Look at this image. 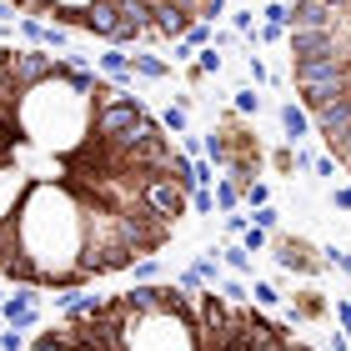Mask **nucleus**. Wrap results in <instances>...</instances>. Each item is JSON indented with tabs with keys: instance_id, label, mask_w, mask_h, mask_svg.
Listing matches in <instances>:
<instances>
[{
	"instance_id": "f257e3e1",
	"label": "nucleus",
	"mask_w": 351,
	"mask_h": 351,
	"mask_svg": "<svg viewBox=\"0 0 351 351\" xmlns=\"http://www.w3.org/2000/svg\"><path fill=\"white\" fill-rule=\"evenodd\" d=\"M191 161L90 60L0 45V281L86 291L161 256L191 216Z\"/></svg>"
},
{
	"instance_id": "f03ea898",
	"label": "nucleus",
	"mask_w": 351,
	"mask_h": 351,
	"mask_svg": "<svg viewBox=\"0 0 351 351\" xmlns=\"http://www.w3.org/2000/svg\"><path fill=\"white\" fill-rule=\"evenodd\" d=\"M25 351H316L301 326L211 286L176 281L125 286L116 296H56V322H40Z\"/></svg>"
},
{
	"instance_id": "7ed1b4c3",
	"label": "nucleus",
	"mask_w": 351,
	"mask_h": 351,
	"mask_svg": "<svg viewBox=\"0 0 351 351\" xmlns=\"http://www.w3.org/2000/svg\"><path fill=\"white\" fill-rule=\"evenodd\" d=\"M286 56L322 156L351 181V0H286Z\"/></svg>"
},
{
	"instance_id": "20e7f679",
	"label": "nucleus",
	"mask_w": 351,
	"mask_h": 351,
	"mask_svg": "<svg viewBox=\"0 0 351 351\" xmlns=\"http://www.w3.org/2000/svg\"><path fill=\"white\" fill-rule=\"evenodd\" d=\"M226 5L231 0H0V15L125 51V45H176L186 30L216 25Z\"/></svg>"
},
{
	"instance_id": "39448f33",
	"label": "nucleus",
	"mask_w": 351,
	"mask_h": 351,
	"mask_svg": "<svg viewBox=\"0 0 351 351\" xmlns=\"http://www.w3.org/2000/svg\"><path fill=\"white\" fill-rule=\"evenodd\" d=\"M201 156H206V161H216V171L226 176L236 191L256 186L261 171H266V146H261L256 125H251L246 116H236L231 106L216 110V125H211V136L201 141Z\"/></svg>"
},
{
	"instance_id": "423d86ee",
	"label": "nucleus",
	"mask_w": 351,
	"mask_h": 351,
	"mask_svg": "<svg viewBox=\"0 0 351 351\" xmlns=\"http://www.w3.org/2000/svg\"><path fill=\"white\" fill-rule=\"evenodd\" d=\"M266 251L276 256L291 276H306V281H316V276H326V251L316 246V241H306V236H296V231H271L266 236Z\"/></svg>"
},
{
	"instance_id": "0eeeda50",
	"label": "nucleus",
	"mask_w": 351,
	"mask_h": 351,
	"mask_svg": "<svg viewBox=\"0 0 351 351\" xmlns=\"http://www.w3.org/2000/svg\"><path fill=\"white\" fill-rule=\"evenodd\" d=\"M286 322H291V326H326V322H331L326 291H316V286H301V291H291V311H286Z\"/></svg>"
},
{
	"instance_id": "6e6552de",
	"label": "nucleus",
	"mask_w": 351,
	"mask_h": 351,
	"mask_svg": "<svg viewBox=\"0 0 351 351\" xmlns=\"http://www.w3.org/2000/svg\"><path fill=\"white\" fill-rule=\"evenodd\" d=\"M36 301H40L36 291H10V296H5V306H0V322H5L10 331H25V337H30V331L45 322Z\"/></svg>"
},
{
	"instance_id": "1a4fd4ad",
	"label": "nucleus",
	"mask_w": 351,
	"mask_h": 351,
	"mask_svg": "<svg viewBox=\"0 0 351 351\" xmlns=\"http://www.w3.org/2000/svg\"><path fill=\"white\" fill-rule=\"evenodd\" d=\"M281 131H286V146H301V141L311 136V121H306V110H301L296 101H281Z\"/></svg>"
},
{
	"instance_id": "9d476101",
	"label": "nucleus",
	"mask_w": 351,
	"mask_h": 351,
	"mask_svg": "<svg viewBox=\"0 0 351 351\" xmlns=\"http://www.w3.org/2000/svg\"><path fill=\"white\" fill-rule=\"evenodd\" d=\"M216 261H221V271H226V276H241V281L256 276V256H246V251L236 246V241L221 246V251H216Z\"/></svg>"
},
{
	"instance_id": "9b49d317",
	"label": "nucleus",
	"mask_w": 351,
	"mask_h": 351,
	"mask_svg": "<svg viewBox=\"0 0 351 351\" xmlns=\"http://www.w3.org/2000/svg\"><path fill=\"white\" fill-rule=\"evenodd\" d=\"M211 201H216V211L226 216V211H241V191H236L226 176H216V186H211Z\"/></svg>"
},
{
	"instance_id": "f8f14e48",
	"label": "nucleus",
	"mask_w": 351,
	"mask_h": 351,
	"mask_svg": "<svg viewBox=\"0 0 351 351\" xmlns=\"http://www.w3.org/2000/svg\"><path fill=\"white\" fill-rule=\"evenodd\" d=\"M131 75H146V81H166V75H171V60H156V56H131Z\"/></svg>"
},
{
	"instance_id": "ddd939ff",
	"label": "nucleus",
	"mask_w": 351,
	"mask_h": 351,
	"mask_svg": "<svg viewBox=\"0 0 351 351\" xmlns=\"http://www.w3.org/2000/svg\"><path fill=\"white\" fill-rule=\"evenodd\" d=\"M161 125H166V136H176V141L191 136V110H186V106H171L166 116H161Z\"/></svg>"
},
{
	"instance_id": "4468645a",
	"label": "nucleus",
	"mask_w": 351,
	"mask_h": 351,
	"mask_svg": "<svg viewBox=\"0 0 351 351\" xmlns=\"http://www.w3.org/2000/svg\"><path fill=\"white\" fill-rule=\"evenodd\" d=\"M261 95H256V86H241V90H236V101H231V110H236V116H261Z\"/></svg>"
},
{
	"instance_id": "2eb2a0df",
	"label": "nucleus",
	"mask_w": 351,
	"mask_h": 351,
	"mask_svg": "<svg viewBox=\"0 0 351 351\" xmlns=\"http://www.w3.org/2000/svg\"><path fill=\"white\" fill-rule=\"evenodd\" d=\"M266 166L276 171V176H296V146H281V151H271V156H266Z\"/></svg>"
},
{
	"instance_id": "dca6fc26",
	"label": "nucleus",
	"mask_w": 351,
	"mask_h": 351,
	"mask_svg": "<svg viewBox=\"0 0 351 351\" xmlns=\"http://www.w3.org/2000/svg\"><path fill=\"white\" fill-rule=\"evenodd\" d=\"M251 216V226H256V231H281V211H276V206H261V211H246Z\"/></svg>"
},
{
	"instance_id": "f3484780",
	"label": "nucleus",
	"mask_w": 351,
	"mask_h": 351,
	"mask_svg": "<svg viewBox=\"0 0 351 351\" xmlns=\"http://www.w3.org/2000/svg\"><path fill=\"white\" fill-rule=\"evenodd\" d=\"M331 316H337V331H341V341L351 346V301H346V296H337V301H331Z\"/></svg>"
},
{
	"instance_id": "a211bd4d",
	"label": "nucleus",
	"mask_w": 351,
	"mask_h": 351,
	"mask_svg": "<svg viewBox=\"0 0 351 351\" xmlns=\"http://www.w3.org/2000/svg\"><path fill=\"white\" fill-rule=\"evenodd\" d=\"M196 71H201V75H221V51H216V45L196 51Z\"/></svg>"
},
{
	"instance_id": "6ab92c4d",
	"label": "nucleus",
	"mask_w": 351,
	"mask_h": 351,
	"mask_svg": "<svg viewBox=\"0 0 351 351\" xmlns=\"http://www.w3.org/2000/svg\"><path fill=\"white\" fill-rule=\"evenodd\" d=\"M221 226H226V241H241V231L251 226V216H246V211H226V221H221Z\"/></svg>"
},
{
	"instance_id": "aec40b11",
	"label": "nucleus",
	"mask_w": 351,
	"mask_h": 351,
	"mask_svg": "<svg viewBox=\"0 0 351 351\" xmlns=\"http://www.w3.org/2000/svg\"><path fill=\"white\" fill-rule=\"evenodd\" d=\"M246 75H251V86H271V71L261 56H246Z\"/></svg>"
},
{
	"instance_id": "412c9836",
	"label": "nucleus",
	"mask_w": 351,
	"mask_h": 351,
	"mask_svg": "<svg viewBox=\"0 0 351 351\" xmlns=\"http://www.w3.org/2000/svg\"><path fill=\"white\" fill-rule=\"evenodd\" d=\"M191 216H216V201H211V191H191Z\"/></svg>"
},
{
	"instance_id": "4be33fe9",
	"label": "nucleus",
	"mask_w": 351,
	"mask_h": 351,
	"mask_svg": "<svg viewBox=\"0 0 351 351\" xmlns=\"http://www.w3.org/2000/svg\"><path fill=\"white\" fill-rule=\"evenodd\" d=\"M326 266H337L341 276L351 281V251H341V246H326Z\"/></svg>"
},
{
	"instance_id": "5701e85b",
	"label": "nucleus",
	"mask_w": 351,
	"mask_h": 351,
	"mask_svg": "<svg viewBox=\"0 0 351 351\" xmlns=\"http://www.w3.org/2000/svg\"><path fill=\"white\" fill-rule=\"evenodd\" d=\"M331 206H337V211H351V181H346V176L331 186Z\"/></svg>"
},
{
	"instance_id": "b1692460",
	"label": "nucleus",
	"mask_w": 351,
	"mask_h": 351,
	"mask_svg": "<svg viewBox=\"0 0 351 351\" xmlns=\"http://www.w3.org/2000/svg\"><path fill=\"white\" fill-rule=\"evenodd\" d=\"M311 171L322 176V181H341V176H337V161H331V156H311Z\"/></svg>"
},
{
	"instance_id": "393cba45",
	"label": "nucleus",
	"mask_w": 351,
	"mask_h": 351,
	"mask_svg": "<svg viewBox=\"0 0 351 351\" xmlns=\"http://www.w3.org/2000/svg\"><path fill=\"white\" fill-rule=\"evenodd\" d=\"M0 351H25V331H0Z\"/></svg>"
},
{
	"instance_id": "a878e982",
	"label": "nucleus",
	"mask_w": 351,
	"mask_h": 351,
	"mask_svg": "<svg viewBox=\"0 0 351 351\" xmlns=\"http://www.w3.org/2000/svg\"><path fill=\"white\" fill-rule=\"evenodd\" d=\"M231 25L241 30V36H251V30H256V10H241V15H231Z\"/></svg>"
},
{
	"instance_id": "bb28decb",
	"label": "nucleus",
	"mask_w": 351,
	"mask_h": 351,
	"mask_svg": "<svg viewBox=\"0 0 351 351\" xmlns=\"http://www.w3.org/2000/svg\"><path fill=\"white\" fill-rule=\"evenodd\" d=\"M5 296H10V291H5V286H0V306H5Z\"/></svg>"
},
{
	"instance_id": "cd10ccee",
	"label": "nucleus",
	"mask_w": 351,
	"mask_h": 351,
	"mask_svg": "<svg viewBox=\"0 0 351 351\" xmlns=\"http://www.w3.org/2000/svg\"><path fill=\"white\" fill-rule=\"evenodd\" d=\"M0 331H5V322H0Z\"/></svg>"
},
{
	"instance_id": "c85d7f7f",
	"label": "nucleus",
	"mask_w": 351,
	"mask_h": 351,
	"mask_svg": "<svg viewBox=\"0 0 351 351\" xmlns=\"http://www.w3.org/2000/svg\"><path fill=\"white\" fill-rule=\"evenodd\" d=\"M261 5H266V0H261Z\"/></svg>"
}]
</instances>
